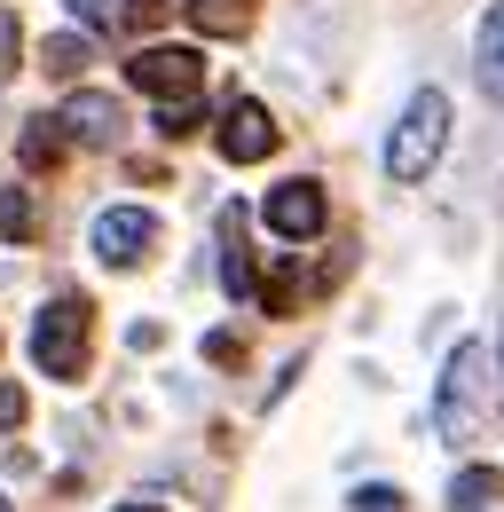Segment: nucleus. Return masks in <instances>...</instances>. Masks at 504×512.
Wrapping results in <instances>:
<instances>
[{
	"label": "nucleus",
	"instance_id": "obj_1",
	"mask_svg": "<svg viewBox=\"0 0 504 512\" xmlns=\"http://www.w3.org/2000/svg\"><path fill=\"white\" fill-rule=\"evenodd\" d=\"M441 142H449V103H441L434 87H418L410 111H402V127H394V142H386V174L394 182H426Z\"/></svg>",
	"mask_w": 504,
	"mask_h": 512
},
{
	"label": "nucleus",
	"instance_id": "obj_2",
	"mask_svg": "<svg viewBox=\"0 0 504 512\" xmlns=\"http://www.w3.org/2000/svg\"><path fill=\"white\" fill-rule=\"evenodd\" d=\"M87 300L79 292H63V300H48L40 308V323H32V363L48 371V379H79L87 371Z\"/></svg>",
	"mask_w": 504,
	"mask_h": 512
},
{
	"label": "nucleus",
	"instance_id": "obj_3",
	"mask_svg": "<svg viewBox=\"0 0 504 512\" xmlns=\"http://www.w3.org/2000/svg\"><path fill=\"white\" fill-rule=\"evenodd\" d=\"M126 79H134L142 95L174 103V95H197V87H205V56H197V48H142V56L126 64Z\"/></svg>",
	"mask_w": 504,
	"mask_h": 512
},
{
	"label": "nucleus",
	"instance_id": "obj_4",
	"mask_svg": "<svg viewBox=\"0 0 504 512\" xmlns=\"http://www.w3.org/2000/svg\"><path fill=\"white\" fill-rule=\"evenodd\" d=\"M481 347H457L449 355V371H441V434H473V418H481Z\"/></svg>",
	"mask_w": 504,
	"mask_h": 512
},
{
	"label": "nucleus",
	"instance_id": "obj_5",
	"mask_svg": "<svg viewBox=\"0 0 504 512\" xmlns=\"http://www.w3.org/2000/svg\"><path fill=\"white\" fill-rule=\"evenodd\" d=\"M150 245H158V221H150L142 205H111V213L95 221V260H111V268H134Z\"/></svg>",
	"mask_w": 504,
	"mask_h": 512
},
{
	"label": "nucleus",
	"instance_id": "obj_6",
	"mask_svg": "<svg viewBox=\"0 0 504 512\" xmlns=\"http://www.w3.org/2000/svg\"><path fill=\"white\" fill-rule=\"evenodd\" d=\"M268 150H276V119H268L252 95H237L229 119H221V158H229V166H260Z\"/></svg>",
	"mask_w": 504,
	"mask_h": 512
},
{
	"label": "nucleus",
	"instance_id": "obj_7",
	"mask_svg": "<svg viewBox=\"0 0 504 512\" xmlns=\"http://www.w3.org/2000/svg\"><path fill=\"white\" fill-rule=\"evenodd\" d=\"M323 213H331V205H323L315 182H276V190H268V229H276V237H292V245L323 229Z\"/></svg>",
	"mask_w": 504,
	"mask_h": 512
},
{
	"label": "nucleus",
	"instance_id": "obj_8",
	"mask_svg": "<svg viewBox=\"0 0 504 512\" xmlns=\"http://www.w3.org/2000/svg\"><path fill=\"white\" fill-rule=\"evenodd\" d=\"M119 127H126V111L111 95H95V87H79V95L63 103V134H71V142H119Z\"/></svg>",
	"mask_w": 504,
	"mask_h": 512
},
{
	"label": "nucleus",
	"instance_id": "obj_9",
	"mask_svg": "<svg viewBox=\"0 0 504 512\" xmlns=\"http://www.w3.org/2000/svg\"><path fill=\"white\" fill-rule=\"evenodd\" d=\"M504 497V473L497 465H465V473H449V512H481Z\"/></svg>",
	"mask_w": 504,
	"mask_h": 512
},
{
	"label": "nucleus",
	"instance_id": "obj_10",
	"mask_svg": "<svg viewBox=\"0 0 504 512\" xmlns=\"http://www.w3.org/2000/svg\"><path fill=\"white\" fill-rule=\"evenodd\" d=\"M189 24H197L205 40H237L252 24V0H189Z\"/></svg>",
	"mask_w": 504,
	"mask_h": 512
},
{
	"label": "nucleus",
	"instance_id": "obj_11",
	"mask_svg": "<svg viewBox=\"0 0 504 512\" xmlns=\"http://www.w3.org/2000/svg\"><path fill=\"white\" fill-rule=\"evenodd\" d=\"M16 158H24L32 174H48V166H63V119H32V127L16 134Z\"/></svg>",
	"mask_w": 504,
	"mask_h": 512
},
{
	"label": "nucleus",
	"instance_id": "obj_12",
	"mask_svg": "<svg viewBox=\"0 0 504 512\" xmlns=\"http://www.w3.org/2000/svg\"><path fill=\"white\" fill-rule=\"evenodd\" d=\"M481 95L504 103V0L489 8V24H481Z\"/></svg>",
	"mask_w": 504,
	"mask_h": 512
},
{
	"label": "nucleus",
	"instance_id": "obj_13",
	"mask_svg": "<svg viewBox=\"0 0 504 512\" xmlns=\"http://www.w3.org/2000/svg\"><path fill=\"white\" fill-rule=\"evenodd\" d=\"M0 237H8V245H32V237H40V205H32V190H0Z\"/></svg>",
	"mask_w": 504,
	"mask_h": 512
},
{
	"label": "nucleus",
	"instance_id": "obj_14",
	"mask_svg": "<svg viewBox=\"0 0 504 512\" xmlns=\"http://www.w3.org/2000/svg\"><path fill=\"white\" fill-rule=\"evenodd\" d=\"M40 71H48V79H79V71H87V40H79V32H56V40L40 48Z\"/></svg>",
	"mask_w": 504,
	"mask_h": 512
},
{
	"label": "nucleus",
	"instance_id": "obj_15",
	"mask_svg": "<svg viewBox=\"0 0 504 512\" xmlns=\"http://www.w3.org/2000/svg\"><path fill=\"white\" fill-rule=\"evenodd\" d=\"M158 134H166V142L197 134V95H174V103H158Z\"/></svg>",
	"mask_w": 504,
	"mask_h": 512
},
{
	"label": "nucleus",
	"instance_id": "obj_16",
	"mask_svg": "<svg viewBox=\"0 0 504 512\" xmlns=\"http://www.w3.org/2000/svg\"><path fill=\"white\" fill-rule=\"evenodd\" d=\"M347 512H402V489H355Z\"/></svg>",
	"mask_w": 504,
	"mask_h": 512
},
{
	"label": "nucleus",
	"instance_id": "obj_17",
	"mask_svg": "<svg viewBox=\"0 0 504 512\" xmlns=\"http://www.w3.org/2000/svg\"><path fill=\"white\" fill-rule=\"evenodd\" d=\"M24 426V386H0V434Z\"/></svg>",
	"mask_w": 504,
	"mask_h": 512
},
{
	"label": "nucleus",
	"instance_id": "obj_18",
	"mask_svg": "<svg viewBox=\"0 0 504 512\" xmlns=\"http://www.w3.org/2000/svg\"><path fill=\"white\" fill-rule=\"evenodd\" d=\"M205 355H213V363H237L245 347H237V331H213V339H205Z\"/></svg>",
	"mask_w": 504,
	"mask_h": 512
},
{
	"label": "nucleus",
	"instance_id": "obj_19",
	"mask_svg": "<svg viewBox=\"0 0 504 512\" xmlns=\"http://www.w3.org/2000/svg\"><path fill=\"white\" fill-rule=\"evenodd\" d=\"M166 8H174V0H126V16H134V24H158Z\"/></svg>",
	"mask_w": 504,
	"mask_h": 512
},
{
	"label": "nucleus",
	"instance_id": "obj_20",
	"mask_svg": "<svg viewBox=\"0 0 504 512\" xmlns=\"http://www.w3.org/2000/svg\"><path fill=\"white\" fill-rule=\"evenodd\" d=\"M71 16L79 24H111V0H71Z\"/></svg>",
	"mask_w": 504,
	"mask_h": 512
},
{
	"label": "nucleus",
	"instance_id": "obj_21",
	"mask_svg": "<svg viewBox=\"0 0 504 512\" xmlns=\"http://www.w3.org/2000/svg\"><path fill=\"white\" fill-rule=\"evenodd\" d=\"M16 64V16H0V71Z\"/></svg>",
	"mask_w": 504,
	"mask_h": 512
},
{
	"label": "nucleus",
	"instance_id": "obj_22",
	"mask_svg": "<svg viewBox=\"0 0 504 512\" xmlns=\"http://www.w3.org/2000/svg\"><path fill=\"white\" fill-rule=\"evenodd\" d=\"M119 512H166V505H119Z\"/></svg>",
	"mask_w": 504,
	"mask_h": 512
},
{
	"label": "nucleus",
	"instance_id": "obj_23",
	"mask_svg": "<svg viewBox=\"0 0 504 512\" xmlns=\"http://www.w3.org/2000/svg\"><path fill=\"white\" fill-rule=\"evenodd\" d=\"M0 512H8V505H0Z\"/></svg>",
	"mask_w": 504,
	"mask_h": 512
}]
</instances>
